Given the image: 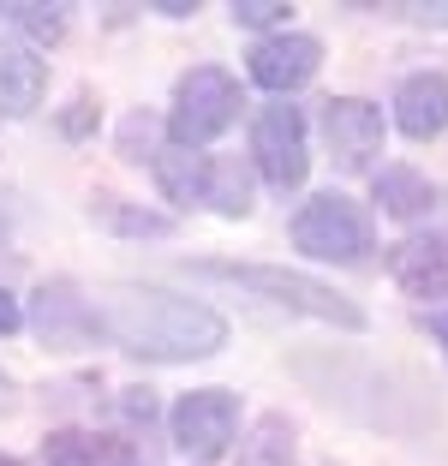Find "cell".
<instances>
[{
	"label": "cell",
	"mask_w": 448,
	"mask_h": 466,
	"mask_svg": "<svg viewBox=\"0 0 448 466\" xmlns=\"http://www.w3.org/2000/svg\"><path fill=\"white\" fill-rule=\"evenodd\" d=\"M377 204L389 209V216H424V209L436 204L431 179L412 174V167H382L377 174Z\"/></svg>",
	"instance_id": "cell-15"
},
{
	"label": "cell",
	"mask_w": 448,
	"mask_h": 466,
	"mask_svg": "<svg viewBox=\"0 0 448 466\" xmlns=\"http://www.w3.org/2000/svg\"><path fill=\"white\" fill-rule=\"evenodd\" d=\"M394 13L419 18V25H448V0H436V6H394Z\"/></svg>",
	"instance_id": "cell-21"
},
{
	"label": "cell",
	"mask_w": 448,
	"mask_h": 466,
	"mask_svg": "<svg viewBox=\"0 0 448 466\" xmlns=\"http://www.w3.org/2000/svg\"><path fill=\"white\" fill-rule=\"evenodd\" d=\"M48 466H132V449L114 437H84V431H55L42 442Z\"/></svg>",
	"instance_id": "cell-14"
},
{
	"label": "cell",
	"mask_w": 448,
	"mask_h": 466,
	"mask_svg": "<svg viewBox=\"0 0 448 466\" xmlns=\"http://www.w3.org/2000/svg\"><path fill=\"white\" fill-rule=\"evenodd\" d=\"M287 13H293L287 0H233V18H239V25H251V30H263V25H281Z\"/></svg>",
	"instance_id": "cell-20"
},
{
	"label": "cell",
	"mask_w": 448,
	"mask_h": 466,
	"mask_svg": "<svg viewBox=\"0 0 448 466\" xmlns=\"http://www.w3.org/2000/svg\"><path fill=\"white\" fill-rule=\"evenodd\" d=\"M149 162H156V179H162V192L174 198V204H204L209 198V156H198V150H156L149 156Z\"/></svg>",
	"instance_id": "cell-13"
},
{
	"label": "cell",
	"mask_w": 448,
	"mask_h": 466,
	"mask_svg": "<svg viewBox=\"0 0 448 466\" xmlns=\"http://www.w3.org/2000/svg\"><path fill=\"white\" fill-rule=\"evenodd\" d=\"M204 204H216L221 216H245L251 209V179H245L239 162H209V198Z\"/></svg>",
	"instance_id": "cell-16"
},
{
	"label": "cell",
	"mask_w": 448,
	"mask_h": 466,
	"mask_svg": "<svg viewBox=\"0 0 448 466\" xmlns=\"http://www.w3.org/2000/svg\"><path fill=\"white\" fill-rule=\"evenodd\" d=\"M394 126L407 137H436L448 126V72H412L394 90Z\"/></svg>",
	"instance_id": "cell-11"
},
{
	"label": "cell",
	"mask_w": 448,
	"mask_h": 466,
	"mask_svg": "<svg viewBox=\"0 0 448 466\" xmlns=\"http://www.w3.org/2000/svg\"><path fill=\"white\" fill-rule=\"evenodd\" d=\"M0 466H13V461H6V454H0Z\"/></svg>",
	"instance_id": "cell-25"
},
{
	"label": "cell",
	"mask_w": 448,
	"mask_h": 466,
	"mask_svg": "<svg viewBox=\"0 0 448 466\" xmlns=\"http://www.w3.org/2000/svg\"><path fill=\"white\" fill-rule=\"evenodd\" d=\"M48 90V66L30 48H0V114H30Z\"/></svg>",
	"instance_id": "cell-12"
},
{
	"label": "cell",
	"mask_w": 448,
	"mask_h": 466,
	"mask_svg": "<svg viewBox=\"0 0 448 466\" xmlns=\"http://www.w3.org/2000/svg\"><path fill=\"white\" fill-rule=\"evenodd\" d=\"M389 275L412 299H448V233H412L389 251Z\"/></svg>",
	"instance_id": "cell-9"
},
{
	"label": "cell",
	"mask_w": 448,
	"mask_h": 466,
	"mask_svg": "<svg viewBox=\"0 0 448 466\" xmlns=\"http://www.w3.org/2000/svg\"><path fill=\"white\" fill-rule=\"evenodd\" d=\"M233 114H239V84L221 66H191L174 90V120H168V132H174L179 150H198V144L228 132Z\"/></svg>",
	"instance_id": "cell-4"
},
{
	"label": "cell",
	"mask_w": 448,
	"mask_h": 466,
	"mask_svg": "<svg viewBox=\"0 0 448 466\" xmlns=\"http://www.w3.org/2000/svg\"><path fill=\"white\" fill-rule=\"evenodd\" d=\"M251 162H258V174L275 192L305 186V167H311V156H305V114L287 108V102L263 108L258 126H251Z\"/></svg>",
	"instance_id": "cell-5"
},
{
	"label": "cell",
	"mask_w": 448,
	"mask_h": 466,
	"mask_svg": "<svg viewBox=\"0 0 448 466\" xmlns=\"http://www.w3.org/2000/svg\"><path fill=\"white\" fill-rule=\"evenodd\" d=\"M18 323H25V311H18V299H13V293L0 288V335H13Z\"/></svg>",
	"instance_id": "cell-22"
},
{
	"label": "cell",
	"mask_w": 448,
	"mask_h": 466,
	"mask_svg": "<svg viewBox=\"0 0 448 466\" xmlns=\"http://www.w3.org/2000/svg\"><path fill=\"white\" fill-rule=\"evenodd\" d=\"M36 335L48 347H84L90 335H102V323H96V299H84L72 281H48V288L36 293Z\"/></svg>",
	"instance_id": "cell-7"
},
{
	"label": "cell",
	"mask_w": 448,
	"mask_h": 466,
	"mask_svg": "<svg viewBox=\"0 0 448 466\" xmlns=\"http://www.w3.org/2000/svg\"><path fill=\"white\" fill-rule=\"evenodd\" d=\"M6 13L36 42H60V30H66V6H36V0H25V6H6Z\"/></svg>",
	"instance_id": "cell-18"
},
{
	"label": "cell",
	"mask_w": 448,
	"mask_h": 466,
	"mask_svg": "<svg viewBox=\"0 0 448 466\" xmlns=\"http://www.w3.org/2000/svg\"><path fill=\"white\" fill-rule=\"evenodd\" d=\"M317 60H323V42L317 36H270L251 48V78L263 84V90H299V84L317 72Z\"/></svg>",
	"instance_id": "cell-10"
},
{
	"label": "cell",
	"mask_w": 448,
	"mask_h": 466,
	"mask_svg": "<svg viewBox=\"0 0 448 466\" xmlns=\"http://www.w3.org/2000/svg\"><path fill=\"white\" fill-rule=\"evenodd\" d=\"M198 275H216V281H233L245 293H263V299L287 305V311H305L317 323H335V329H365V311H359L347 293L323 288L299 269H270V263H204Z\"/></svg>",
	"instance_id": "cell-2"
},
{
	"label": "cell",
	"mask_w": 448,
	"mask_h": 466,
	"mask_svg": "<svg viewBox=\"0 0 448 466\" xmlns=\"http://www.w3.org/2000/svg\"><path fill=\"white\" fill-rule=\"evenodd\" d=\"M323 132H329V150H335L341 167H365L382 150V114L359 96L323 102Z\"/></svg>",
	"instance_id": "cell-8"
},
{
	"label": "cell",
	"mask_w": 448,
	"mask_h": 466,
	"mask_svg": "<svg viewBox=\"0 0 448 466\" xmlns=\"http://www.w3.org/2000/svg\"><path fill=\"white\" fill-rule=\"evenodd\" d=\"M126 412L149 425V412H156V400H149V389H126Z\"/></svg>",
	"instance_id": "cell-23"
},
{
	"label": "cell",
	"mask_w": 448,
	"mask_h": 466,
	"mask_svg": "<svg viewBox=\"0 0 448 466\" xmlns=\"http://www.w3.org/2000/svg\"><path fill=\"white\" fill-rule=\"evenodd\" d=\"M96 216L114 221L120 233H144V239H162V233H168L162 216H137V209H120V198H102V204H96Z\"/></svg>",
	"instance_id": "cell-19"
},
{
	"label": "cell",
	"mask_w": 448,
	"mask_h": 466,
	"mask_svg": "<svg viewBox=\"0 0 448 466\" xmlns=\"http://www.w3.org/2000/svg\"><path fill=\"white\" fill-rule=\"evenodd\" d=\"M431 329H436V341L448 347V311H436V317H431Z\"/></svg>",
	"instance_id": "cell-24"
},
{
	"label": "cell",
	"mask_w": 448,
	"mask_h": 466,
	"mask_svg": "<svg viewBox=\"0 0 448 466\" xmlns=\"http://www.w3.org/2000/svg\"><path fill=\"white\" fill-rule=\"evenodd\" d=\"M293 246L311 251V258H323V263H359L371 246H377V233H371V216L353 204V198L323 192L293 216Z\"/></svg>",
	"instance_id": "cell-3"
},
{
	"label": "cell",
	"mask_w": 448,
	"mask_h": 466,
	"mask_svg": "<svg viewBox=\"0 0 448 466\" xmlns=\"http://www.w3.org/2000/svg\"><path fill=\"white\" fill-rule=\"evenodd\" d=\"M239 466H293V431H287V419H263L251 431V442H245Z\"/></svg>",
	"instance_id": "cell-17"
},
{
	"label": "cell",
	"mask_w": 448,
	"mask_h": 466,
	"mask_svg": "<svg viewBox=\"0 0 448 466\" xmlns=\"http://www.w3.org/2000/svg\"><path fill=\"white\" fill-rule=\"evenodd\" d=\"M168 425H174V442L186 454L216 461V454L233 442V431H239V400H233L228 389H198V395H179V407H174Z\"/></svg>",
	"instance_id": "cell-6"
},
{
	"label": "cell",
	"mask_w": 448,
	"mask_h": 466,
	"mask_svg": "<svg viewBox=\"0 0 448 466\" xmlns=\"http://www.w3.org/2000/svg\"><path fill=\"white\" fill-rule=\"evenodd\" d=\"M96 323L114 347L156 359V365H186V359H209L228 347V323L209 305L179 299V293H162V288H137V281L102 293Z\"/></svg>",
	"instance_id": "cell-1"
}]
</instances>
